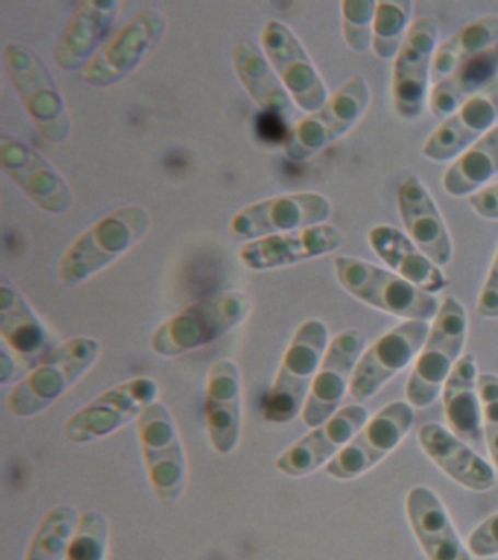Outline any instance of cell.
Returning <instances> with one entry per match:
<instances>
[{"instance_id": "1", "label": "cell", "mask_w": 498, "mask_h": 560, "mask_svg": "<svg viewBox=\"0 0 498 560\" xmlns=\"http://www.w3.org/2000/svg\"><path fill=\"white\" fill-rule=\"evenodd\" d=\"M151 214L139 205L121 206L81 232L59 261V279L72 288L107 269L147 235Z\"/></svg>"}, {"instance_id": "2", "label": "cell", "mask_w": 498, "mask_h": 560, "mask_svg": "<svg viewBox=\"0 0 498 560\" xmlns=\"http://www.w3.org/2000/svg\"><path fill=\"white\" fill-rule=\"evenodd\" d=\"M252 305L246 292L205 296L160 324L152 332L151 350L161 358H176L211 345L246 322Z\"/></svg>"}, {"instance_id": "3", "label": "cell", "mask_w": 498, "mask_h": 560, "mask_svg": "<svg viewBox=\"0 0 498 560\" xmlns=\"http://www.w3.org/2000/svg\"><path fill=\"white\" fill-rule=\"evenodd\" d=\"M102 352L94 337L78 336L55 346L25 378L12 387L7 406L12 416L30 419L54 406L84 378Z\"/></svg>"}, {"instance_id": "4", "label": "cell", "mask_w": 498, "mask_h": 560, "mask_svg": "<svg viewBox=\"0 0 498 560\" xmlns=\"http://www.w3.org/2000/svg\"><path fill=\"white\" fill-rule=\"evenodd\" d=\"M329 343V328L322 319L310 318L297 328L266 397V422L286 424L301 415Z\"/></svg>"}, {"instance_id": "5", "label": "cell", "mask_w": 498, "mask_h": 560, "mask_svg": "<svg viewBox=\"0 0 498 560\" xmlns=\"http://www.w3.org/2000/svg\"><path fill=\"white\" fill-rule=\"evenodd\" d=\"M340 287L371 308L404 318L430 323L439 313L436 295L421 291L408 280L361 258L339 256L334 260Z\"/></svg>"}, {"instance_id": "6", "label": "cell", "mask_w": 498, "mask_h": 560, "mask_svg": "<svg viewBox=\"0 0 498 560\" xmlns=\"http://www.w3.org/2000/svg\"><path fill=\"white\" fill-rule=\"evenodd\" d=\"M466 336L465 306L456 298H444L406 384V400L414 409H427L437 400L453 368L462 358Z\"/></svg>"}, {"instance_id": "7", "label": "cell", "mask_w": 498, "mask_h": 560, "mask_svg": "<svg viewBox=\"0 0 498 560\" xmlns=\"http://www.w3.org/2000/svg\"><path fill=\"white\" fill-rule=\"evenodd\" d=\"M2 63L38 133L51 143L65 142L71 133V117L42 56L25 44L8 43Z\"/></svg>"}, {"instance_id": "8", "label": "cell", "mask_w": 498, "mask_h": 560, "mask_svg": "<svg viewBox=\"0 0 498 560\" xmlns=\"http://www.w3.org/2000/svg\"><path fill=\"white\" fill-rule=\"evenodd\" d=\"M371 101L369 83L362 74H354L326 103L297 121L282 139L288 160H310L336 140L349 133L361 120Z\"/></svg>"}, {"instance_id": "9", "label": "cell", "mask_w": 498, "mask_h": 560, "mask_svg": "<svg viewBox=\"0 0 498 560\" xmlns=\"http://www.w3.org/2000/svg\"><path fill=\"white\" fill-rule=\"evenodd\" d=\"M139 448L152 492L161 502L178 501L187 485V458L172 411L161 401L137 419Z\"/></svg>"}, {"instance_id": "10", "label": "cell", "mask_w": 498, "mask_h": 560, "mask_svg": "<svg viewBox=\"0 0 498 560\" xmlns=\"http://www.w3.org/2000/svg\"><path fill=\"white\" fill-rule=\"evenodd\" d=\"M165 31L167 18L157 9H143L103 44L80 70V78L97 88L124 82L159 47Z\"/></svg>"}, {"instance_id": "11", "label": "cell", "mask_w": 498, "mask_h": 560, "mask_svg": "<svg viewBox=\"0 0 498 560\" xmlns=\"http://www.w3.org/2000/svg\"><path fill=\"white\" fill-rule=\"evenodd\" d=\"M159 393V384L148 375L113 385L67 420L65 436L78 445L111 436L137 420L148 406L157 401Z\"/></svg>"}, {"instance_id": "12", "label": "cell", "mask_w": 498, "mask_h": 560, "mask_svg": "<svg viewBox=\"0 0 498 560\" xmlns=\"http://www.w3.org/2000/svg\"><path fill=\"white\" fill-rule=\"evenodd\" d=\"M332 203L316 191L283 192L255 201L231 218L230 235L235 241H251L323 225L329 221Z\"/></svg>"}, {"instance_id": "13", "label": "cell", "mask_w": 498, "mask_h": 560, "mask_svg": "<svg viewBox=\"0 0 498 560\" xmlns=\"http://www.w3.org/2000/svg\"><path fill=\"white\" fill-rule=\"evenodd\" d=\"M439 39L436 16L413 21L393 60L392 100L397 117L414 121L421 116L431 91V68Z\"/></svg>"}, {"instance_id": "14", "label": "cell", "mask_w": 498, "mask_h": 560, "mask_svg": "<svg viewBox=\"0 0 498 560\" xmlns=\"http://www.w3.org/2000/svg\"><path fill=\"white\" fill-rule=\"evenodd\" d=\"M414 422L415 411L409 402H389L367 420L364 427L323 470L336 480H352L366 475L401 444Z\"/></svg>"}, {"instance_id": "15", "label": "cell", "mask_w": 498, "mask_h": 560, "mask_svg": "<svg viewBox=\"0 0 498 560\" xmlns=\"http://www.w3.org/2000/svg\"><path fill=\"white\" fill-rule=\"evenodd\" d=\"M260 47L297 107L312 113L326 103L329 90L303 43L286 22H266L260 33Z\"/></svg>"}, {"instance_id": "16", "label": "cell", "mask_w": 498, "mask_h": 560, "mask_svg": "<svg viewBox=\"0 0 498 560\" xmlns=\"http://www.w3.org/2000/svg\"><path fill=\"white\" fill-rule=\"evenodd\" d=\"M430 326V323L414 319L402 322L366 349L349 385V396L352 400L362 405L378 394L397 372L405 370L415 358H418Z\"/></svg>"}, {"instance_id": "17", "label": "cell", "mask_w": 498, "mask_h": 560, "mask_svg": "<svg viewBox=\"0 0 498 560\" xmlns=\"http://www.w3.org/2000/svg\"><path fill=\"white\" fill-rule=\"evenodd\" d=\"M364 350L366 335L358 328L340 331L331 340L301 411L305 427L316 428L340 409Z\"/></svg>"}, {"instance_id": "18", "label": "cell", "mask_w": 498, "mask_h": 560, "mask_svg": "<svg viewBox=\"0 0 498 560\" xmlns=\"http://www.w3.org/2000/svg\"><path fill=\"white\" fill-rule=\"evenodd\" d=\"M0 168L45 212L67 213L72 191L59 171L36 149L14 136H0Z\"/></svg>"}, {"instance_id": "19", "label": "cell", "mask_w": 498, "mask_h": 560, "mask_svg": "<svg viewBox=\"0 0 498 560\" xmlns=\"http://www.w3.org/2000/svg\"><path fill=\"white\" fill-rule=\"evenodd\" d=\"M369 420V411L362 405L340 407L325 423L283 450L275 459V468L281 475L299 479L325 467L349 444Z\"/></svg>"}, {"instance_id": "20", "label": "cell", "mask_w": 498, "mask_h": 560, "mask_svg": "<svg viewBox=\"0 0 498 560\" xmlns=\"http://www.w3.org/2000/svg\"><path fill=\"white\" fill-rule=\"evenodd\" d=\"M498 77L476 92L440 122L422 144V155L432 162H450L497 126Z\"/></svg>"}, {"instance_id": "21", "label": "cell", "mask_w": 498, "mask_h": 560, "mask_svg": "<svg viewBox=\"0 0 498 560\" xmlns=\"http://www.w3.org/2000/svg\"><path fill=\"white\" fill-rule=\"evenodd\" d=\"M344 241L345 236L338 228L323 223L244 243L239 258L248 270L282 269L335 253L343 247Z\"/></svg>"}, {"instance_id": "22", "label": "cell", "mask_w": 498, "mask_h": 560, "mask_svg": "<svg viewBox=\"0 0 498 560\" xmlns=\"http://www.w3.org/2000/svg\"><path fill=\"white\" fill-rule=\"evenodd\" d=\"M205 427L217 454L238 450L243 429L242 372L231 359H220L209 368L205 387Z\"/></svg>"}, {"instance_id": "23", "label": "cell", "mask_w": 498, "mask_h": 560, "mask_svg": "<svg viewBox=\"0 0 498 560\" xmlns=\"http://www.w3.org/2000/svg\"><path fill=\"white\" fill-rule=\"evenodd\" d=\"M396 203L406 235L437 266H448L453 257L452 238L421 179L408 175L397 188Z\"/></svg>"}, {"instance_id": "24", "label": "cell", "mask_w": 498, "mask_h": 560, "mask_svg": "<svg viewBox=\"0 0 498 560\" xmlns=\"http://www.w3.org/2000/svg\"><path fill=\"white\" fill-rule=\"evenodd\" d=\"M116 0H82L60 33L54 59L67 72L81 70L107 42V34L119 13Z\"/></svg>"}, {"instance_id": "25", "label": "cell", "mask_w": 498, "mask_h": 560, "mask_svg": "<svg viewBox=\"0 0 498 560\" xmlns=\"http://www.w3.org/2000/svg\"><path fill=\"white\" fill-rule=\"evenodd\" d=\"M418 442L424 454L463 488L485 492L497 485L496 470L491 464L440 423L422 424Z\"/></svg>"}, {"instance_id": "26", "label": "cell", "mask_w": 498, "mask_h": 560, "mask_svg": "<svg viewBox=\"0 0 498 560\" xmlns=\"http://www.w3.org/2000/svg\"><path fill=\"white\" fill-rule=\"evenodd\" d=\"M413 533L430 560H474L454 529L443 502L427 486H415L406 497Z\"/></svg>"}, {"instance_id": "27", "label": "cell", "mask_w": 498, "mask_h": 560, "mask_svg": "<svg viewBox=\"0 0 498 560\" xmlns=\"http://www.w3.org/2000/svg\"><path fill=\"white\" fill-rule=\"evenodd\" d=\"M0 337L28 368L36 366L54 349L49 328L7 279L0 283Z\"/></svg>"}, {"instance_id": "28", "label": "cell", "mask_w": 498, "mask_h": 560, "mask_svg": "<svg viewBox=\"0 0 498 560\" xmlns=\"http://www.w3.org/2000/svg\"><path fill=\"white\" fill-rule=\"evenodd\" d=\"M474 354H463L443 385V407L450 431L472 448L485 451L483 405Z\"/></svg>"}, {"instance_id": "29", "label": "cell", "mask_w": 498, "mask_h": 560, "mask_svg": "<svg viewBox=\"0 0 498 560\" xmlns=\"http://www.w3.org/2000/svg\"><path fill=\"white\" fill-rule=\"evenodd\" d=\"M369 244L375 256L380 258L401 278L436 295L445 288V276L440 267L432 262L414 244V241L401 230L392 225H375L369 232Z\"/></svg>"}, {"instance_id": "30", "label": "cell", "mask_w": 498, "mask_h": 560, "mask_svg": "<svg viewBox=\"0 0 498 560\" xmlns=\"http://www.w3.org/2000/svg\"><path fill=\"white\" fill-rule=\"evenodd\" d=\"M233 66L244 91L257 107L274 116H290L294 103L259 44L251 38L240 39L233 50Z\"/></svg>"}, {"instance_id": "31", "label": "cell", "mask_w": 498, "mask_h": 560, "mask_svg": "<svg viewBox=\"0 0 498 560\" xmlns=\"http://www.w3.org/2000/svg\"><path fill=\"white\" fill-rule=\"evenodd\" d=\"M497 77L498 55L494 46L435 83L428 96V109L443 121Z\"/></svg>"}, {"instance_id": "32", "label": "cell", "mask_w": 498, "mask_h": 560, "mask_svg": "<svg viewBox=\"0 0 498 560\" xmlns=\"http://www.w3.org/2000/svg\"><path fill=\"white\" fill-rule=\"evenodd\" d=\"M498 174V125L452 161L445 170L444 191L454 199L471 197Z\"/></svg>"}, {"instance_id": "33", "label": "cell", "mask_w": 498, "mask_h": 560, "mask_svg": "<svg viewBox=\"0 0 498 560\" xmlns=\"http://www.w3.org/2000/svg\"><path fill=\"white\" fill-rule=\"evenodd\" d=\"M498 44V16L485 15L470 22L437 46L431 68V85L449 77L466 61Z\"/></svg>"}, {"instance_id": "34", "label": "cell", "mask_w": 498, "mask_h": 560, "mask_svg": "<svg viewBox=\"0 0 498 560\" xmlns=\"http://www.w3.org/2000/svg\"><path fill=\"white\" fill-rule=\"evenodd\" d=\"M80 518L76 506L51 508L37 525L24 560H67Z\"/></svg>"}, {"instance_id": "35", "label": "cell", "mask_w": 498, "mask_h": 560, "mask_svg": "<svg viewBox=\"0 0 498 560\" xmlns=\"http://www.w3.org/2000/svg\"><path fill=\"white\" fill-rule=\"evenodd\" d=\"M414 3L378 2L373 21V50L382 60H395L410 28Z\"/></svg>"}, {"instance_id": "36", "label": "cell", "mask_w": 498, "mask_h": 560, "mask_svg": "<svg viewBox=\"0 0 498 560\" xmlns=\"http://www.w3.org/2000/svg\"><path fill=\"white\" fill-rule=\"evenodd\" d=\"M340 25L347 46L356 52H366L373 46L374 0H343Z\"/></svg>"}, {"instance_id": "37", "label": "cell", "mask_w": 498, "mask_h": 560, "mask_svg": "<svg viewBox=\"0 0 498 560\" xmlns=\"http://www.w3.org/2000/svg\"><path fill=\"white\" fill-rule=\"evenodd\" d=\"M107 547V520L97 511H86L78 523L67 560H106Z\"/></svg>"}, {"instance_id": "38", "label": "cell", "mask_w": 498, "mask_h": 560, "mask_svg": "<svg viewBox=\"0 0 498 560\" xmlns=\"http://www.w3.org/2000/svg\"><path fill=\"white\" fill-rule=\"evenodd\" d=\"M478 393L483 405L485 445L498 470V376L478 375Z\"/></svg>"}, {"instance_id": "39", "label": "cell", "mask_w": 498, "mask_h": 560, "mask_svg": "<svg viewBox=\"0 0 498 560\" xmlns=\"http://www.w3.org/2000/svg\"><path fill=\"white\" fill-rule=\"evenodd\" d=\"M467 549L475 558H493L498 555V512L471 533Z\"/></svg>"}, {"instance_id": "40", "label": "cell", "mask_w": 498, "mask_h": 560, "mask_svg": "<svg viewBox=\"0 0 498 560\" xmlns=\"http://www.w3.org/2000/svg\"><path fill=\"white\" fill-rule=\"evenodd\" d=\"M476 313L483 318H498V248L484 287L480 289Z\"/></svg>"}, {"instance_id": "41", "label": "cell", "mask_w": 498, "mask_h": 560, "mask_svg": "<svg viewBox=\"0 0 498 560\" xmlns=\"http://www.w3.org/2000/svg\"><path fill=\"white\" fill-rule=\"evenodd\" d=\"M472 210L488 221H498V182L467 197Z\"/></svg>"}, {"instance_id": "42", "label": "cell", "mask_w": 498, "mask_h": 560, "mask_svg": "<svg viewBox=\"0 0 498 560\" xmlns=\"http://www.w3.org/2000/svg\"><path fill=\"white\" fill-rule=\"evenodd\" d=\"M496 50H497V55H498V44H496Z\"/></svg>"}]
</instances>
